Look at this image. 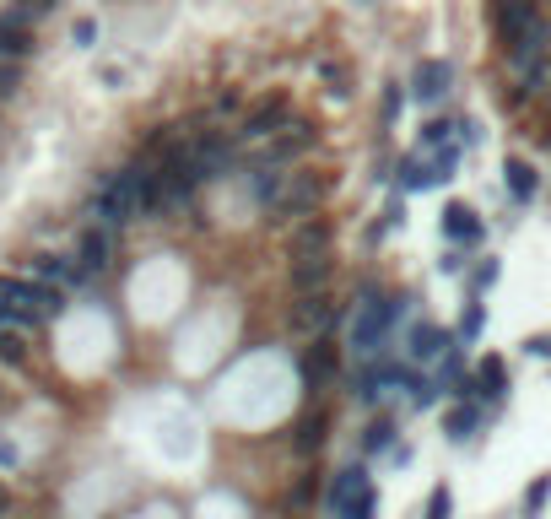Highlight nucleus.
<instances>
[{
    "mask_svg": "<svg viewBox=\"0 0 551 519\" xmlns=\"http://www.w3.org/2000/svg\"><path fill=\"white\" fill-rule=\"evenodd\" d=\"M503 190L514 195L519 206H530L535 190H541V179H535V168L524 163V157H508V163H503Z\"/></svg>",
    "mask_w": 551,
    "mask_h": 519,
    "instance_id": "16",
    "label": "nucleus"
},
{
    "mask_svg": "<svg viewBox=\"0 0 551 519\" xmlns=\"http://www.w3.org/2000/svg\"><path fill=\"white\" fill-rule=\"evenodd\" d=\"M38 49V38H33V17L22 6H11V11H0V65H22Z\"/></svg>",
    "mask_w": 551,
    "mask_h": 519,
    "instance_id": "3",
    "label": "nucleus"
},
{
    "mask_svg": "<svg viewBox=\"0 0 551 519\" xmlns=\"http://www.w3.org/2000/svg\"><path fill=\"white\" fill-rule=\"evenodd\" d=\"M406 390H411V406H416V411L438 401V379H416V374H411V379H406Z\"/></svg>",
    "mask_w": 551,
    "mask_h": 519,
    "instance_id": "27",
    "label": "nucleus"
},
{
    "mask_svg": "<svg viewBox=\"0 0 551 519\" xmlns=\"http://www.w3.org/2000/svg\"><path fill=\"white\" fill-rule=\"evenodd\" d=\"M476 395L481 401H503L508 395V363L503 357H487V363L476 368Z\"/></svg>",
    "mask_w": 551,
    "mask_h": 519,
    "instance_id": "19",
    "label": "nucleus"
},
{
    "mask_svg": "<svg viewBox=\"0 0 551 519\" xmlns=\"http://www.w3.org/2000/svg\"><path fill=\"white\" fill-rule=\"evenodd\" d=\"M551 498V476H535V482H530V492H524V509H530V514H541V503Z\"/></svg>",
    "mask_w": 551,
    "mask_h": 519,
    "instance_id": "30",
    "label": "nucleus"
},
{
    "mask_svg": "<svg viewBox=\"0 0 551 519\" xmlns=\"http://www.w3.org/2000/svg\"><path fill=\"white\" fill-rule=\"evenodd\" d=\"M422 152H433V157L454 152V125H449V119H427V125H422Z\"/></svg>",
    "mask_w": 551,
    "mask_h": 519,
    "instance_id": "23",
    "label": "nucleus"
},
{
    "mask_svg": "<svg viewBox=\"0 0 551 519\" xmlns=\"http://www.w3.org/2000/svg\"><path fill=\"white\" fill-rule=\"evenodd\" d=\"M395 173H400V190H433V184L449 179V173H443V168L433 163V157H422V152L406 157V163H400Z\"/></svg>",
    "mask_w": 551,
    "mask_h": 519,
    "instance_id": "14",
    "label": "nucleus"
},
{
    "mask_svg": "<svg viewBox=\"0 0 551 519\" xmlns=\"http://www.w3.org/2000/svg\"><path fill=\"white\" fill-rule=\"evenodd\" d=\"M330 319H341V314H335V303L325 298V292H308L303 303H292V325L298 330H325Z\"/></svg>",
    "mask_w": 551,
    "mask_h": 519,
    "instance_id": "15",
    "label": "nucleus"
},
{
    "mask_svg": "<svg viewBox=\"0 0 551 519\" xmlns=\"http://www.w3.org/2000/svg\"><path fill=\"white\" fill-rule=\"evenodd\" d=\"M406 379H411V374H406L400 363H373V357H368V368L357 374V401L373 406V401H384L389 390H400Z\"/></svg>",
    "mask_w": 551,
    "mask_h": 519,
    "instance_id": "8",
    "label": "nucleus"
},
{
    "mask_svg": "<svg viewBox=\"0 0 551 519\" xmlns=\"http://www.w3.org/2000/svg\"><path fill=\"white\" fill-rule=\"evenodd\" d=\"M362 449H368V455H384V449H395V422H389V417L368 422V433H362Z\"/></svg>",
    "mask_w": 551,
    "mask_h": 519,
    "instance_id": "25",
    "label": "nucleus"
},
{
    "mask_svg": "<svg viewBox=\"0 0 551 519\" xmlns=\"http://www.w3.org/2000/svg\"><path fill=\"white\" fill-rule=\"evenodd\" d=\"M400 109H406V92H400V82H389L384 87V125H395Z\"/></svg>",
    "mask_w": 551,
    "mask_h": 519,
    "instance_id": "29",
    "label": "nucleus"
},
{
    "mask_svg": "<svg viewBox=\"0 0 551 519\" xmlns=\"http://www.w3.org/2000/svg\"><path fill=\"white\" fill-rule=\"evenodd\" d=\"M325 190H330V179H325V173H314V168L287 173V179H281V190H276V201H271V211H276V217L303 222V217H314V211H319Z\"/></svg>",
    "mask_w": 551,
    "mask_h": 519,
    "instance_id": "2",
    "label": "nucleus"
},
{
    "mask_svg": "<svg viewBox=\"0 0 551 519\" xmlns=\"http://www.w3.org/2000/svg\"><path fill=\"white\" fill-rule=\"evenodd\" d=\"M0 363H6V368L28 363V346H22V330L17 325H0Z\"/></svg>",
    "mask_w": 551,
    "mask_h": 519,
    "instance_id": "24",
    "label": "nucleus"
},
{
    "mask_svg": "<svg viewBox=\"0 0 551 519\" xmlns=\"http://www.w3.org/2000/svg\"><path fill=\"white\" fill-rule=\"evenodd\" d=\"M325 428H330L325 411H308L298 428H292V449H298V455H319V444H325Z\"/></svg>",
    "mask_w": 551,
    "mask_h": 519,
    "instance_id": "20",
    "label": "nucleus"
},
{
    "mask_svg": "<svg viewBox=\"0 0 551 519\" xmlns=\"http://www.w3.org/2000/svg\"><path fill=\"white\" fill-rule=\"evenodd\" d=\"M146 179H152V168L130 163V168H119V173H109V179L98 184V195H92V217H98V228H125V222L141 217Z\"/></svg>",
    "mask_w": 551,
    "mask_h": 519,
    "instance_id": "1",
    "label": "nucleus"
},
{
    "mask_svg": "<svg viewBox=\"0 0 551 519\" xmlns=\"http://www.w3.org/2000/svg\"><path fill=\"white\" fill-rule=\"evenodd\" d=\"M481 325H487V309H481V298H470V309H465V319H460V341H476Z\"/></svg>",
    "mask_w": 551,
    "mask_h": 519,
    "instance_id": "26",
    "label": "nucleus"
},
{
    "mask_svg": "<svg viewBox=\"0 0 551 519\" xmlns=\"http://www.w3.org/2000/svg\"><path fill=\"white\" fill-rule=\"evenodd\" d=\"M535 17H541V6H535V0H492V33H497V44L508 49Z\"/></svg>",
    "mask_w": 551,
    "mask_h": 519,
    "instance_id": "5",
    "label": "nucleus"
},
{
    "mask_svg": "<svg viewBox=\"0 0 551 519\" xmlns=\"http://www.w3.org/2000/svg\"><path fill=\"white\" fill-rule=\"evenodd\" d=\"M373 514H379V492H368V498H362V503H357V509H352V514H346V519H373Z\"/></svg>",
    "mask_w": 551,
    "mask_h": 519,
    "instance_id": "35",
    "label": "nucleus"
},
{
    "mask_svg": "<svg viewBox=\"0 0 551 519\" xmlns=\"http://www.w3.org/2000/svg\"><path fill=\"white\" fill-rule=\"evenodd\" d=\"M449 82H454V65L449 60H422L411 76V98L416 103H443L449 98Z\"/></svg>",
    "mask_w": 551,
    "mask_h": 519,
    "instance_id": "9",
    "label": "nucleus"
},
{
    "mask_svg": "<svg viewBox=\"0 0 551 519\" xmlns=\"http://www.w3.org/2000/svg\"><path fill=\"white\" fill-rule=\"evenodd\" d=\"M335 276V260L330 255H303V260H292V292H325V282Z\"/></svg>",
    "mask_w": 551,
    "mask_h": 519,
    "instance_id": "13",
    "label": "nucleus"
},
{
    "mask_svg": "<svg viewBox=\"0 0 551 519\" xmlns=\"http://www.w3.org/2000/svg\"><path fill=\"white\" fill-rule=\"evenodd\" d=\"M357 6H373V0H357Z\"/></svg>",
    "mask_w": 551,
    "mask_h": 519,
    "instance_id": "42",
    "label": "nucleus"
},
{
    "mask_svg": "<svg viewBox=\"0 0 551 519\" xmlns=\"http://www.w3.org/2000/svg\"><path fill=\"white\" fill-rule=\"evenodd\" d=\"M17 87H22V65H0V103L17 98Z\"/></svg>",
    "mask_w": 551,
    "mask_h": 519,
    "instance_id": "31",
    "label": "nucleus"
},
{
    "mask_svg": "<svg viewBox=\"0 0 551 519\" xmlns=\"http://www.w3.org/2000/svg\"><path fill=\"white\" fill-rule=\"evenodd\" d=\"M11 465H17V449H11V444H0V471H11Z\"/></svg>",
    "mask_w": 551,
    "mask_h": 519,
    "instance_id": "39",
    "label": "nucleus"
},
{
    "mask_svg": "<svg viewBox=\"0 0 551 519\" xmlns=\"http://www.w3.org/2000/svg\"><path fill=\"white\" fill-rule=\"evenodd\" d=\"M319 76H325V92L330 98H352V82H357V71H352V60H325L319 65Z\"/></svg>",
    "mask_w": 551,
    "mask_h": 519,
    "instance_id": "21",
    "label": "nucleus"
},
{
    "mask_svg": "<svg viewBox=\"0 0 551 519\" xmlns=\"http://www.w3.org/2000/svg\"><path fill=\"white\" fill-rule=\"evenodd\" d=\"M287 125H292V98H287V92H276V98H265V103H254V109H249L244 136L249 141H276Z\"/></svg>",
    "mask_w": 551,
    "mask_h": 519,
    "instance_id": "4",
    "label": "nucleus"
},
{
    "mask_svg": "<svg viewBox=\"0 0 551 519\" xmlns=\"http://www.w3.org/2000/svg\"><path fill=\"white\" fill-rule=\"evenodd\" d=\"M492 282H497V260H481V265H476V276H470V287H476V292H487Z\"/></svg>",
    "mask_w": 551,
    "mask_h": 519,
    "instance_id": "33",
    "label": "nucleus"
},
{
    "mask_svg": "<svg viewBox=\"0 0 551 519\" xmlns=\"http://www.w3.org/2000/svg\"><path fill=\"white\" fill-rule=\"evenodd\" d=\"M400 217H406V206H400V201H395V206H384V217L368 228V238H373V244H379V238H389V233L400 228Z\"/></svg>",
    "mask_w": 551,
    "mask_h": 519,
    "instance_id": "28",
    "label": "nucleus"
},
{
    "mask_svg": "<svg viewBox=\"0 0 551 519\" xmlns=\"http://www.w3.org/2000/svg\"><path fill=\"white\" fill-rule=\"evenodd\" d=\"M443 233H449L454 244H470V249H476L481 238H487L481 217H476V211H470L465 201H449V206H443Z\"/></svg>",
    "mask_w": 551,
    "mask_h": 519,
    "instance_id": "11",
    "label": "nucleus"
},
{
    "mask_svg": "<svg viewBox=\"0 0 551 519\" xmlns=\"http://www.w3.org/2000/svg\"><path fill=\"white\" fill-rule=\"evenodd\" d=\"M335 244V222L330 217H303L292 222V255H325V249Z\"/></svg>",
    "mask_w": 551,
    "mask_h": 519,
    "instance_id": "10",
    "label": "nucleus"
},
{
    "mask_svg": "<svg viewBox=\"0 0 551 519\" xmlns=\"http://www.w3.org/2000/svg\"><path fill=\"white\" fill-rule=\"evenodd\" d=\"M335 363H341V352H335V341H314L303 352V363H298V374L308 379V384H325L330 374H335Z\"/></svg>",
    "mask_w": 551,
    "mask_h": 519,
    "instance_id": "17",
    "label": "nucleus"
},
{
    "mask_svg": "<svg viewBox=\"0 0 551 519\" xmlns=\"http://www.w3.org/2000/svg\"><path fill=\"white\" fill-rule=\"evenodd\" d=\"M98 38V22H76V44H92Z\"/></svg>",
    "mask_w": 551,
    "mask_h": 519,
    "instance_id": "36",
    "label": "nucleus"
},
{
    "mask_svg": "<svg viewBox=\"0 0 551 519\" xmlns=\"http://www.w3.org/2000/svg\"><path fill=\"white\" fill-rule=\"evenodd\" d=\"M6 514H11V487L0 482V519H6Z\"/></svg>",
    "mask_w": 551,
    "mask_h": 519,
    "instance_id": "40",
    "label": "nucleus"
},
{
    "mask_svg": "<svg viewBox=\"0 0 551 519\" xmlns=\"http://www.w3.org/2000/svg\"><path fill=\"white\" fill-rule=\"evenodd\" d=\"M530 357H551V336H535L530 341Z\"/></svg>",
    "mask_w": 551,
    "mask_h": 519,
    "instance_id": "38",
    "label": "nucleus"
},
{
    "mask_svg": "<svg viewBox=\"0 0 551 519\" xmlns=\"http://www.w3.org/2000/svg\"><path fill=\"white\" fill-rule=\"evenodd\" d=\"M368 471H362V465H341V471H335V482H330V514L335 519H346L357 509L362 498H368Z\"/></svg>",
    "mask_w": 551,
    "mask_h": 519,
    "instance_id": "6",
    "label": "nucleus"
},
{
    "mask_svg": "<svg viewBox=\"0 0 551 519\" xmlns=\"http://www.w3.org/2000/svg\"><path fill=\"white\" fill-rule=\"evenodd\" d=\"M481 428V411L476 406H454L449 417H443V433H449V444H465V438H476Z\"/></svg>",
    "mask_w": 551,
    "mask_h": 519,
    "instance_id": "22",
    "label": "nucleus"
},
{
    "mask_svg": "<svg viewBox=\"0 0 551 519\" xmlns=\"http://www.w3.org/2000/svg\"><path fill=\"white\" fill-rule=\"evenodd\" d=\"M314 492H319V476L308 471V476H298V487H292V503H298V509H308V503H314Z\"/></svg>",
    "mask_w": 551,
    "mask_h": 519,
    "instance_id": "32",
    "label": "nucleus"
},
{
    "mask_svg": "<svg viewBox=\"0 0 551 519\" xmlns=\"http://www.w3.org/2000/svg\"><path fill=\"white\" fill-rule=\"evenodd\" d=\"M443 352H449V330H438V325H411L406 330V357L411 363H438Z\"/></svg>",
    "mask_w": 551,
    "mask_h": 519,
    "instance_id": "12",
    "label": "nucleus"
},
{
    "mask_svg": "<svg viewBox=\"0 0 551 519\" xmlns=\"http://www.w3.org/2000/svg\"><path fill=\"white\" fill-rule=\"evenodd\" d=\"M109 255H114V228H82V238H76V271L82 276H98L103 265H109Z\"/></svg>",
    "mask_w": 551,
    "mask_h": 519,
    "instance_id": "7",
    "label": "nucleus"
},
{
    "mask_svg": "<svg viewBox=\"0 0 551 519\" xmlns=\"http://www.w3.org/2000/svg\"><path fill=\"white\" fill-rule=\"evenodd\" d=\"M546 152H551V130H546Z\"/></svg>",
    "mask_w": 551,
    "mask_h": 519,
    "instance_id": "41",
    "label": "nucleus"
},
{
    "mask_svg": "<svg viewBox=\"0 0 551 519\" xmlns=\"http://www.w3.org/2000/svg\"><path fill=\"white\" fill-rule=\"evenodd\" d=\"M319 136H314V125H303V119H292L287 130H281V136L271 141V163H281V157H303L308 146H314Z\"/></svg>",
    "mask_w": 551,
    "mask_h": 519,
    "instance_id": "18",
    "label": "nucleus"
},
{
    "mask_svg": "<svg viewBox=\"0 0 551 519\" xmlns=\"http://www.w3.org/2000/svg\"><path fill=\"white\" fill-rule=\"evenodd\" d=\"M427 519H449V487L433 492V503H427Z\"/></svg>",
    "mask_w": 551,
    "mask_h": 519,
    "instance_id": "34",
    "label": "nucleus"
},
{
    "mask_svg": "<svg viewBox=\"0 0 551 519\" xmlns=\"http://www.w3.org/2000/svg\"><path fill=\"white\" fill-rule=\"evenodd\" d=\"M49 6H55V0H22V11H28V17H44Z\"/></svg>",
    "mask_w": 551,
    "mask_h": 519,
    "instance_id": "37",
    "label": "nucleus"
}]
</instances>
